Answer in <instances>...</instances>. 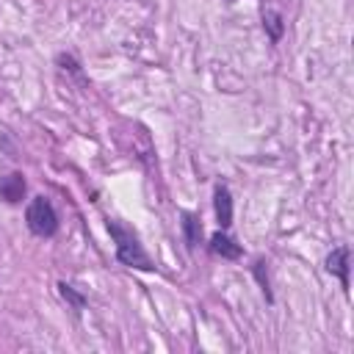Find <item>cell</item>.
Here are the masks:
<instances>
[{
  "instance_id": "8fae6325",
  "label": "cell",
  "mask_w": 354,
  "mask_h": 354,
  "mask_svg": "<svg viewBox=\"0 0 354 354\" xmlns=\"http://www.w3.org/2000/svg\"><path fill=\"white\" fill-rule=\"evenodd\" d=\"M227 3H235V0H227Z\"/></svg>"
},
{
  "instance_id": "277c9868",
  "label": "cell",
  "mask_w": 354,
  "mask_h": 354,
  "mask_svg": "<svg viewBox=\"0 0 354 354\" xmlns=\"http://www.w3.org/2000/svg\"><path fill=\"white\" fill-rule=\"evenodd\" d=\"M25 194H28V183H25V174L22 171H6L0 174V199L6 205H22L25 202Z\"/></svg>"
},
{
  "instance_id": "30bf717a",
  "label": "cell",
  "mask_w": 354,
  "mask_h": 354,
  "mask_svg": "<svg viewBox=\"0 0 354 354\" xmlns=\"http://www.w3.org/2000/svg\"><path fill=\"white\" fill-rule=\"evenodd\" d=\"M58 293H61V299H64V301H66V304H69L75 313L86 310V304H88V299H86L83 293H77V290H75L69 282H64V279L58 282Z\"/></svg>"
},
{
  "instance_id": "52a82bcc",
  "label": "cell",
  "mask_w": 354,
  "mask_h": 354,
  "mask_svg": "<svg viewBox=\"0 0 354 354\" xmlns=\"http://www.w3.org/2000/svg\"><path fill=\"white\" fill-rule=\"evenodd\" d=\"M180 230H183V241L188 246V252H194L202 243V218L194 210H183L180 213Z\"/></svg>"
},
{
  "instance_id": "3957f363",
  "label": "cell",
  "mask_w": 354,
  "mask_h": 354,
  "mask_svg": "<svg viewBox=\"0 0 354 354\" xmlns=\"http://www.w3.org/2000/svg\"><path fill=\"white\" fill-rule=\"evenodd\" d=\"M351 249L346 246V243H340V246H335L329 254H326V260H324V268H326V274H332V277H337V282H340V288H343V293L348 296L351 293Z\"/></svg>"
},
{
  "instance_id": "5b68a950",
  "label": "cell",
  "mask_w": 354,
  "mask_h": 354,
  "mask_svg": "<svg viewBox=\"0 0 354 354\" xmlns=\"http://www.w3.org/2000/svg\"><path fill=\"white\" fill-rule=\"evenodd\" d=\"M207 249H210L216 257H221V260H232V263L243 257V246L235 243V238H232L227 230H216V232L210 235V241H207Z\"/></svg>"
},
{
  "instance_id": "9c48e42d",
  "label": "cell",
  "mask_w": 354,
  "mask_h": 354,
  "mask_svg": "<svg viewBox=\"0 0 354 354\" xmlns=\"http://www.w3.org/2000/svg\"><path fill=\"white\" fill-rule=\"evenodd\" d=\"M263 28H266V33H268L271 44H279V41H282V33H285V19H282V14H279V11H274V8L263 11Z\"/></svg>"
},
{
  "instance_id": "6da1fadb",
  "label": "cell",
  "mask_w": 354,
  "mask_h": 354,
  "mask_svg": "<svg viewBox=\"0 0 354 354\" xmlns=\"http://www.w3.org/2000/svg\"><path fill=\"white\" fill-rule=\"evenodd\" d=\"M105 227L111 232V241H113V254H116V263L119 266H127V268H136V271H144V274H152L158 271L155 260L149 257V252L144 249L138 232L133 227H127L124 221L119 218H105Z\"/></svg>"
},
{
  "instance_id": "ba28073f",
  "label": "cell",
  "mask_w": 354,
  "mask_h": 354,
  "mask_svg": "<svg viewBox=\"0 0 354 354\" xmlns=\"http://www.w3.org/2000/svg\"><path fill=\"white\" fill-rule=\"evenodd\" d=\"M249 271H252V277L257 279V285H260V290H263V296H266V301L268 304H274V293H271V279H268V260L266 257H257L252 266H249Z\"/></svg>"
},
{
  "instance_id": "7a4b0ae2",
  "label": "cell",
  "mask_w": 354,
  "mask_h": 354,
  "mask_svg": "<svg viewBox=\"0 0 354 354\" xmlns=\"http://www.w3.org/2000/svg\"><path fill=\"white\" fill-rule=\"evenodd\" d=\"M25 224H28L30 235H36V238H53L58 232V227H61L58 213H55V205L44 194H36L28 202V207H25Z\"/></svg>"
},
{
  "instance_id": "8992f818",
  "label": "cell",
  "mask_w": 354,
  "mask_h": 354,
  "mask_svg": "<svg viewBox=\"0 0 354 354\" xmlns=\"http://www.w3.org/2000/svg\"><path fill=\"white\" fill-rule=\"evenodd\" d=\"M213 210H216L218 230H230L232 227V194H230L227 183H216V188H213Z\"/></svg>"
}]
</instances>
